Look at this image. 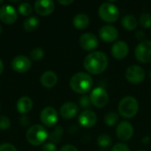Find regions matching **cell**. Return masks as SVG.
Returning <instances> with one entry per match:
<instances>
[{
    "label": "cell",
    "mask_w": 151,
    "mask_h": 151,
    "mask_svg": "<svg viewBox=\"0 0 151 151\" xmlns=\"http://www.w3.org/2000/svg\"><path fill=\"white\" fill-rule=\"evenodd\" d=\"M83 65L88 73L99 74L107 68L108 58L104 52L95 50L86 56L83 61Z\"/></svg>",
    "instance_id": "1"
},
{
    "label": "cell",
    "mask_w": 151,
    "mask_h": 151,
    "mask_svg": "<svg viewBox=\"0 0 151 151\" xmlns=\"http://www.w3.org/2000/svg\"><path fill=\"white\" fill-rule=\"evenodd\" d=\"M92 86L93 79L88 73H76L70 79V87L76 93L85 94L90 90Z\"/></svg>",
    "instance_id": "2"
},
{
    "label": "cell",
    "mask_w": 151,
    "mask_h": 151,
    "mask_svg": "<svg viewBox=\"0 0 151 151\" xmlns=\"http://www.w3.org/2000/svg\"><path fill=\"white\" fill-rule=\"evenodd\" d=\"M139 110V103L134 96H127L119 104V112L124 118H133Z\"/></svg>",
    "instance_id": "3"
},
{
    "label": "cell",
    "mask_w": 151,
    "mask_h": 151,
    "mask_svg": "<svg viewBox=\"0 0 151 151\" xmlns=\"http://www.w3.org/2000/svg\"><path fill=\"white\" fill-rule=\"evenodd\" d=\"M26 138L30 144L34 146H39L43 143L47 138H49V134L46 128L42 126L34 125L27 131Z\"/></svg>",
    "instance_id": "4"
},
{
    "label": "cell",
    "mask_w": 151,
    "mask_h": 151,
    "mask_svg": "<svg viewBox=\"0 0 151 151\" xmlns=\"http://www.w3.org/2000/svg\"><path fill=\"white\" fill-rule=\"evenodd\" d=\"M98 14L103 20L106 22H114L119 17V10L113 3L104 2L99 6Z\"/></svg>",
    "instance_id": "5"
},
{
    "label": "cell",
    "mask_w": 151,
    "mask_h": 151,
    "mask_svg": "<svg viewBox=\"0 0 151 151\" xmlns=\"http://www.w3.org/2000/svg\"><path fill=\"white\" fill-rule=\"evenodd\" d=\"M134 55L140 62H151V41L144 40L139 42V44L135 47Z\"/></svg>",
    "instance_id": "6"
},
{
    "label": "cell",
    "mask_w": 151,
    "mask_h": 151,
    "mask_svg": "<svg viewBox=\"0 0 151 151\" xmlns=\"http://www.w3.org/2000/svg\"><path fill=\"white\" fill-rule=\"evenodd\" d=\"M89 97L91 100V104L98 108L104 107L109 102V95L107 91L102 87H97L94 88L91 91Z\"/></svg>",
    "instance_id": "7"
},
{
    "label": "cell",
    "mask_w": 151,
    "mask_h": 151,
    "mask_svg": "<svg viewBox=\"0 0 151 151\" xmlns=\"http://www.w3.org/2000/svg\"><path fill=\"white\" fill-rule=\"evenodd\" d=\"M125 76L127 80L134 84H137L142 82L145 78V71L144 69L137 65H130L127 68Z\"/></svg>",
    "instance_id": "8"
},
{
    "label": "cell",
    "mask_w": 151,
    "mask_h": 151,
    "mask_svg": "<svg viewBox=\"0 0 151 151\" xmlns=\"http://www.w3.org/2000/svg\"><path fill=\"white\" fill-rule=\"evenodd\" d=\"M40 119L44 126L48 127H52L57 124L58 115L57 111L53 107L48 106V107H45L41 111Z\"/></svg>",
    "instance_id": "9"
},
{
    "label": "cell",
    "mask_w": 151,
    "mask_h": 151,
    "mask_svg": "<svg viewBox=\"0 0 151 151\" xmlns=\"http://www.w3.org/2000/svg\"><path fill=\"white\" fill-rule=\"evenodd\" d=\"M18 19L16 9L10 5L4 4L0 7V20L5 24H13Z\"/></svg>",
    "instance_id": "10"
},
{
    "label": "cell",
    "mask_w": 151,
    "mask_h": 151,
    "mask_svg": "<svg viewBox=\"0 0 151 151\" xmlns=\"http://www.w3.org/2000/svg\"><path fill=\"white\" fill-rule=\"evenodd\" d=\"M116 134L119 140L126 142L132 138L134 134V127L133 125L126 120H123L119 123L116 127Z\"/></svg>",
    "instance_id": "11"
},
{
    "label": "cell",
    "mask_w": 151,
    "mask_h": 151,
    "mask_svg": "<svg viewBox=\"0 0 151 151\" xmlns=\"http://www.w3.org/2000/svg\"><path fill=\"white\" fill-rule=\"evenodd\" d=\"M80 45L85 50H95L98 46V38L93 33H84L81 35L80 39Z\"/></svg>",
    "instance_id": "12"
},
{
    "label": "cell",
    "mask_w": 151,
    "mask_h": 151,
    "mask_svg": "<svg viewBox=\"0 0 151 151\" xmlns=\"http://www.w3.org/2000/svg\"><path fill=\"white\" fill-rule=\"evenodd\" d=\"M31 67V60L24 56L19 55L16 56L12 61V68L17 73H26Z\"/></svg>",
    "instance_id": "13"
},
{
    "label": "cell",
    "mask_w": 151,
    "mask_h": 151,
    "mask_svg": "<svg viewBox=\"0 0 151 151\" xmlns=\"http://www.w3.org/2000/svg\"><path fill=\"white\" fill-rule=\"evenodd\" d=\"M55 9V3L51 0H37L35 3V12L42 15L47 16L51 14Z\"/></svg>",
    "instance_id": "14"
},
{
    "label": "cell",
    "mask_w": 151,
    "mask_h": 151,
    "mask_svg": "<svg viewBox=\"0 0 151 151\" xmlns=\"http://www.w3.org/2000/svg\"><path fill=\"white\" fill-rule=\"evenodd\" d=\"M78 120L81 127L89 128L96 125L97 121V116L93 111L85 110L82 112H81V114L79 115Z\"/></svg>",
    "instance_id": "15"
},
{
    "label": "cell",
    "mask_w": 151,
    "mask_h": 151,
    "mask_svg": "<svg viewBox=\"0 0 151 151\" xmlns=\"http://www.w3.org/2000/svg\"><path fill=\"white\" fill-rule=\"evenodd\" d=\"M99 35L104 42H114L119 35L118 29L112 25H104L99 30Z\"/></svg>",
    "instance_id": "16"
},
{
    "label": "cell",
    "mask_w": 151,
    "mask_h": 151,
    "mask_svg": "<svg viewBox=\"0 0 151 151\" xmlns=\"http://www.w3.org/2000/svg\"><path fill=\"white\" fill-rule=\"evenodd\" d=\"M129 51V46L125 41H118L111 47V54L115 58L122 59L127 57Z\"/></svg>",
    "instance_id": "17"
},
{
    "label": "cell",
    "mask_w": 151,
    "mask_h": 151,
    "mask_svg": "<svg viewBox=\"0 0 151 151\" xmlns=\"http://www.w3.org/2000/svg\"><path fill=\"white\" fill-rule=\"evenodd\" d=\"M79 107L75 103L73 102H66L60 108V114L65 119H73L78 113Z\"/></svg>",
    "instance_id": "18"
},
{
    "label": "cell",
    "mask_w": 151,
    "mask_h": 151,
    "mask_svg": "<svg viewBox=\"0 0 151 151\" xmlns=\"http://www.w3.org/2000/svg\"><path fill=\"white\" fill-rule=\"evenodd\" d=\"M40 81H41L42 85L45 88H53L58 82V75L55 72H53L51 70L45 71L42 74Z\"/></svg>",
    "instance_id": "19"
},
{
    "label": "cell",
    "mask_w": 151,
    "mask_h": 151,
    "mask_svg": "<svg viewBox=\"0 0 151 151\" xmlns=\"http://www.w3.org/2000/svg\"><path fill=\"white\" fill-rule=\"evenodd\" d=\"M17 111L20 114H26L32 110L33 107V101L28 96H22L17 102Z\"/></svg>",
    "instance_id": "20"
},
{
    "label": "cell",
    "mask_w": 151,
    "mask_h": 151,
    "mask_svg": "<svg viewBox=\"0 0 151 151\" xmlns=\"http://www.w3.org/2000/svg\"><path fill=\"white\" fill-rule=\"evenodd\" d=\"M73 24L78 29L86 28L89 24V17L86 13H78L73 17Z\"/></svg>",
    "instance_id": "21"
},
{
    "label": "cell",
    "mask_w": 151,
    "mask_h": 151,
    "mask_svg": "<svg viewBox=\"0 0 151 151\" xmlns=\"http://www.w3.org/2000/svg\"><path fill=\"white\" fill-rule=\"evenodd\" d=\"M137 19L132 14H126L121 19L122 26L127 30H134L137 27Z\"/></svg>",
    "instance_id": "22"
},
{
    "label": "cell",
    "mask_w": 151,
    "mask_h": 151,
    "mask_svg": "<svg viewBox=\"0 0 151 151\" xmlns=\"http://www.w3.org/2000/svg\"><path fill=\"white\" fill-rule=\"evenodd\" d=\"M39 25H40V20L35 16H32V17L27 18L24 21V23H23L24 29L26 31H27V32H34V31H35L38 28Z\"/></svg>",
    "instance_id": "23"
},
{
    "label": "cell",
    "mask_w": 151,
    "mask_h": 151,
    "mask_svg": "<svg viewBox=\"0 0 151 151\" xmlns=\"http://www.w3.org/2000/svg\"><path fill=\"white\" fill-rule=\"evenodd\" d=\"M97 143L101 148L107 149L111 145L112 140H111V137L110 135H108L106 134H103L97 137Z\"/></svg>",
    "instance_id": "24"
},
{
    "label": "cell",
    "mask_w": 151,
    "mask_h": 151,
    "mask_svg": "<svg viewBox=\"0 0 151 151\" xmlns=\"http://www.w3.org/2000/svg\"><path fill=\"white\" fill-rule=\"evenodd\" d=\"M140 25L144 28H149L151 27V14L148 12H144L140 15L139 18Z\"/></svg>",
    "instance_id": "25"
},
{
    "label": "cell",
    "mask_w": 151,
    "mask_h": 151,
    "mask_svg": "<svg viewBox=\"0 0 151 151\" xmlns=\"http://www.w3.org/2000/svg\"><path fill=\"white\" fill-rule=\"evenodd\" d=\"M104 122L106 125L108 126H114L119 119V114L114 112V111H111L105 114L104 116Z\"/></svg>",
    "instance_id": "26"
},
{
    "label": "cell",
    "mask_w": 151,
    "mask_h": 151,
    "mask_svg": "<svg viewBox=\"0 0 151 151\" xmlns=\"http://www.w3.org/2000/svg\"><path fill=\"white\" fill-rule=\"evenodd\" d=\"M63 133H64V130L61 127H56V128L54 129L53 132H51L50 134H49V138L50 140L51 141L52 143L54 142H58L63 135Z\"/></svg>",
    "instance_id": "27"
},
{
    "label": "cell",
    "mask_w": 151,
    "mask_h": 151,
    "mask_svg": "<svg viewBox=\"0 0 151 151\" xmlns=\"http://www.w3.org/2000/svg\"><path fill=\"white\" fill-rule=\"evenodd\" d=\"M18 11L19 12L23 15V16H28L33 12V7L29 3L27 2H23L20 3V4L18 7Z\"/></svg>",
    "instance_id": "28"
},
{
    "label": "cell",
    "mask_w": 151,
    "mask_h": 151,
    "mask_svg": "<svg viewBox=\"0 0 151 151\" xmlns=\"http://www.w3.org/2000/svg\"><path fill=\"white\" fill-rule=\"evenodd\" d=\"M30 57L34 60H40L44 57V50L40 47L34 48L30 51Z\"/></svg>",
    "instance_id": "29"
},
{
    "label": "cell",
    "mask_w": 151,
    "mask_h": 151,
    "mask_svg": "<svg viewBox=\"0 0 151 151\" xmlns=\"http://www.w3.org/2000/svg\"><path fill=\"white\" fill-rule=\"evenodd\" d=\"M11 126V121L9 119V118H7L6 116H0V129L1 130H6L10 127Z\"/></svg>",
    "instance_id": "30"
},
{
    "label": "cell",
    "mask_w": 151,
    "mask_h": 151,
    "mask_svg": "<svg viewBox=\"0 0 151 151\" xmlns=\"http://www.w3.org/2000/svg\"><path fill=\"white\" fill-rule=\"evenodd\" d=\"M79 104H80L81 107H82V108H88L91 105L90 97L88 96H87V95L82 96L79 100Z\"/></svg>",
    "instance_id": "31"
},
{
    "label": "cell",
    "mask_w": 151,
    "mask_h": 151,
    "mask_svg": "<svg viewBox=\"0 0 151 151\" xmlns=\"http://www.w3.org/2000/svg\"><path fill=\"white\" fill-rule=\"evenodd\" d=\"M111 151H130V149H129V147L126 143L119 142V143H116L112 147Z\"/></svg>",
    "instance_id": "32"
},
{
    "label": "cell",
    "mask_w": 151,
    "mask_h": 151,
    "mask_svg": "<svg viewBox=\"0 0 151 151\" xmlns=\"http://www.w3.org/2000/svg\"><path fill=\"white\" fill-rule=\"evenodd\" d=\"M0 151H17V150L11 143H3L0 145Z\"/></svg>",
    "instance_id": "33"
},
{
    "label": "cell",
    "mask_w": 151,
    "mask_h": 151,
    "mask_svg": "<svg viewBox=\"0 0 151 151\" xmlns=\"http://www.w3.org/2000/svg\"><path fill=\"white\" fill-rule=\"evenodd\" d=\"M42 151H57V147L52 142H47L43 144L42 148Z\"/></svg>",
    "instance_id": "34"
},
{
    "label": "cell",
    "mask_w": 151,
    "mask_h": 151,
    "mask_svg": "<svg viewBox=\"0 0 151 151\" xmlns=\"http://www.w3.org/2000/svg\"><path fill=\"white\" fill-rule=\"evenodd\" d=\"M59 151H79V150H78V149H77L76 147H74V146H73V145H70V144H67V145L63 146V147L60 149V150Z\"/></svg>",
    "instance_id": "35"
},
{
    "label": "cell",
    "mask_w": 151,
    "mask_h": 151,
    "mask_svg": "<svg viewBox=\"0 0 151 151\" xmlns=\"http://www.w3.org/2000/svg\"><path fill=\"white\" fill-rule=\"evenodd\" d=\"M135 36L139 40H142L145 37V33L142 30H137L136 33H135Z\"/></svg>",
    "instance_id": "36"
},
{
    "label": "cell",
    "mask_w": 151,
    "mask_h": 151,
    "mask_svg": "<svg viewBox=\"0 0 151 151\" xmlns=\"http://www.w3.org/2000/svg\"><path fill=\"white\" fill-rule=\"evenodd\" d=\"M19 122L22 126H27L29 123V119L26 116H22L19 119Z\"/></svg>",
    "instance_id": "37"
},
{
    "label": "cell",
    "mask_w": 151,
    "mask_h": 151,
    "mask_svg": "<svg viewBox=\"0 0 151 151\" xmlns=\"http://www.w3.org/2000/svg\"><path fill=\"white\" fill-rule=\"evenodd\" d=\"M73 2V0H58V3L61 4H70Z\"/></svg>",
    "instance_id": "38"
},
{
    "label": "cell",
    "mask_w": 151,
    "mask_h": 151,
    "mask_svg": "<svg viewBox=\"0 0 151 151\" xmlns=\"http://www.w3.org/2000/svg\"><path fill=\"white\" fill-rule=\"evenodd\" d=\"M149 142H150V137H149V136H145V137L142 139V142H143V143H144V142H145V143H148Z\"/></svg>",
    "instance_id": "39"
},
{
    "label": "cell",
    "mask_w": 151,
    "mask_h": 151,
    "mask_svg": "<svg viewBox=\"0 0 151 151\" xmlns=\"http://www.w3.org/2000/svg\"><path fill=\"white\" fill-rule=\"evenodd\" d=\"M3 70H4V65H3V62H2V60L0 59V74L2 73Z\"/></svg>",
    "instance_id": "40"
},
{
    "label": "cell",
    "mask_w": 151,
    "mask_h": 151,
    "mask_svg": "<svg viewBox=\"0 0 151 151\" xmlns=\"http://www.w3.org/2000/svg\"><path fill=\"white\" fill-rule=\"evenodd\" d=\"M1 33H2V27H1V25H0V35H1Z\"/></svg>",
    "instance_id": "41"
},
{
    "label": "cell",
    "mask_w": 151,
    "mask_h": 151,
    "mask_svg": "<svg viewBox=\"0 0 151 151\" xmlns=\"http://www.w3.org/2000/svg\"><path fill=\"white\" fill-rule=\"evenodd\" d=\"M150 79H151V71H150Z\"/></svg>",
    "instance_id": "42"
},
{
    "label": "cell",
    "mask_w": 151,
    "mask_h": 151,
    "mask_svg": "<svg viewBox=\"0 0 151 151\" xmlns=\"http://www.w3.org/2000/svg\"><path fill=\"white\" fill-rule=\"evenodd\" d=\"M138 151H145V150H138Z\"/></svg>",
    "instance_id": "43"
}]
</instances>
